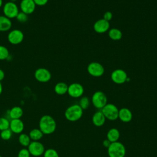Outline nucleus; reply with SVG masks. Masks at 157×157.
I'll use <instances>...</instances> for the list:
<instances>
[{
    "instance_id": "f257e3e1",
    "label": "nucleus",
    "mask_w": 157,
    "mask_h": 157,
    "mask_svg": "<svg viewBox=\"0 0 157 157\" xmlns=\"http://www.w3.org/2000/svg\"><path fill=\"white\" fill-rule=\"evenodd\" d=\"M39 128L44 134H51L56 130V121L52 116L49 115H44L39 120Z\"/></svg>"
},
{
    "instance_id": "f03ea898",
    "label": "nucleus",
    "mask_w": 157,
    "mask_h": 157,
    "mask_svg": "<svg viewBox=\"0 0 157 157\" xmlns=\"http://www.w3.org/2000/svg\"><path fill=\"white\" fill-rule=\"evenodd\" d=\"M83 111V110L78 104H73L66 109L64 116L68 121H76L82 118Z\"/></svg>"
},
{
    "instance_id": "7ed1b4c3",
    "label": "nucleus",
    "mask_w": 157,
    "mask_h": 157,
    "mask_svg": "<svg viewBox=\"0 0 157 157\" xmlns=\"http://www.w3.org/2000/svg\"><path fill=\"white\" fill-rule=\"evenodd\" d=\"M107 153L109 157H124L126 148L124 145L120 142H112L107 148Z\"/></svg>"
},
{
    "instance_id": "20e7f679",
    "label": "nucleus",
    "mask_w": 157,
    "mask_h": 157,
    "mask_svg": "<svg viewBox=\"0 0 157 157\" xmlns=\"http://www.w3.org/2000/svg\"><path fill=\"white\" fill-rule=\"evenodd\" d=\"M101 110L107 120L113 121L118 118L119 109L113 104L107 103Z\"/></svg>"
},
{
    "instance_id": "39448f33",
    "label": "nucleus",
    "mask_w": 157,
    "mask_h": 157,
    "mask_svg": "<svg viewBox=\"0 0 157 157\" xmlns=\"http://www.w3.org/2000/svg\"><path fill=\"white\" fill-rule=\"evenodd\" d=\"M91 102L94 107L101 110L107 104V98L102 91H97L92 96Z\"/></svg>"
},
{
    "instance_id": "423d86ee",
    "label": "nucleus",
    "mask_w": 157,
    "mask_h": 157,
    "mask_svg": "<svg viewBox=\"0 0 157 157\" xmlns=\"http://www.w3.org/2000/svg\"><path fill=\"white\" fill-rule=\"evenodd\" d=\"M4 15L9 19L16 18L19 12L17 5L12 1L7 2L3 6L2 9Z\"/></svg>"
},
{
    "instance_id": "0eeeda50",
    "label": "nucleus",
    "mask_w": 157,
    "mask_h": 157,
    "mask_svg": "<svg viewBox=\"0 0 157 157\" xmlns=\"http://www.w3.org/2000/svg\"><path fill=\"white\" fill-rule=\"evenodd\" d=\"M27 148L31 155L34 156L42 155L45 150L44 145L39 141H31Z\"/></svg>"
},
{
    "instance_id": "6e6552de",
    "label": "nucleus",
    "mask_w": 157,
    "mask_h": 157,
    "mask_svg": "<svg viewBox=\"0 0 157 157\" xmlns=\"http://www.w3.org/2000/svg\"><path fill=\"white\" fill-rule=\"evenodd\" d=\"M88 72L93 77H99L102 76L104 73L103 66L98 62H91L87 67Z\"/></svg>"
},
{
    "instance_id": "1a4fd4ad",
    "label": "nucleus",
    "mask_w": 157,
    "mask_h": 157,
    "mask_svg": "<svg viewBox=\"0 0 157 157\" xmlns=\"http://www.w3.org/2000/svg\"><path fill=\"white\" fill-rule=\"evenodd\" d=\"M34 78L39 82L46 83L49 82L51 79L52 74L47 69L40 67L35 71Z\"/></svg>"
},
{
    "instance_id": "9d476101",
    "label": "nucleus",
    "mask_w": 157,
    "mask_h": 157,
    "mask_svg": "<svg viewBox=\"0 0 157 157\" xmlns=\"http://www.w3.org/2000/svg\"><path fill=\"white\" fill-rule=\"evenodd\" d=\"M24 34L20 29H13L10 31L7 35L8 41L13 45H18L23 40Z\"/></svg>"
},
{
    "instance_id": "9b49d317",
    "label": "nucleus",
    "mask_w": 157,
    "mask_h": 157,
    "mask_svg": "<svg viewBox=\"0 0 157 157\" xmlns=\"http://www.w3.org/2000/svg\"><path fill=\"white\" fill-rule=\"evenodd\" d=\"M84 92L83 86L78 83H72L68 86L67 93L74 98H78L81 97Z\"/></svg>"
},
{
    "instance_id": "f8f14e48",
    "label": "nucleus",
    "mask_w": 157,
    "mask_h": 157,
    "mask_svg": "<svg viewBox=\"0 0 157 157\" xmlns=\"http://www.w3.org/2000/svg\"><path fill=\"white\" fill-rule=\"evenodd\" d=\"M112 80L117 84H123L126 82L128 77L126 72L121 69L114 70L110 75Z\"/></svg>"
},
{
    "instance_id": "ddd939ff",
    "label": "nucleus",
    "mask_w": 157,
    "mask_h": 157,
    "mask_svg": "<svg viewBox=\"0 0 157 157\" xmlns=\"http://www.w3.org/2000/svg\"><path fill=\"white\" fill-rule=\"evenodd\" d=\"M20 6L21 12L29 15L34 12L36 5L33 0H21Z\"/></svg>"
},
{
    "instance_id": "4468645a",
    "label": "nucleus",
    "mask_w": 157,
    "mask_h": 157,
    "mask_svg": "<svg viewBox=\"0 0 157 157\" xmlns=\"http://www.w3.org/2000/svg\"><path fill=\"white\" fill-rule=\"evenodd\" d=\"M110 28L109 21L104 20V18L99 19L96 21L94 25L93 29L98 33H104L109 30Z\"/></svg>"
},
{
    "instance_id": "2eb2a0df",
    "label": "nucleus",
    "mask_w": 157,
    "mask_h": 157,
    "mask_svg": "<svg viewBox=\"0 0 157 157\" xmlns=\"http://www.w3.org/2000/svg\"><path fill=\"white\" fill-rule=\"evenodd\" d=\"M25 125L23 121L21 119H12L10 121L9 129L12 133L21 134L23 131Z\"/></svg>"
},
{
    "instance_id": "dca6fc26",
    "label": "nucleus",
    "mask_w": 157,
    "mask_h": 157,
    "mask_svg": "<svg viewBox=\"0 0 157 157\" xmlns=\"http://www.w3.org/2000/svg\"><path fill=\"white\" fill-rule=\"evenodd\" d=\"M118 118L124 123L129 122L132 118V113L129 109L123 107L119 110Z\"/></svg>"
},
{
    "instance_id": "f3484780",
    "label": "nucleus",
    "mask_w": 157,
    "mask_h": 157,
    "mask_svg": "<svg viewBox=\"0 0 157 157\" xmlns=\"http://www.w3.org/2000/svg\"><path fill=\"white\" fill-rule=\"evenodd\" d=\"M105 117L101 112L98 111L94 113L92 117V122L96 126H102L105 122Z\"/></svg>"
},
{
    "instance_id": "a211bd4d",
    "label": "nucleus",
    "mask_w": 157,
    "mask_h": 157,
    "mask_svg": "<svg viewBox=\"0 0 157 157\" xmlns=\"http://www.w3.org/2000/svg\"><path fill=\"white\" fill-rule=\"evenodd\" d=\"M12 27L10 19L4 15H0V31L6 32L9 31Z\"/></svg>"
},
{
    "instance_id": "6ab92c4d",
    "label": "nucleus",
    "mask_w": 157,
    "mask_h": 157,
    "mask_svg": "<svg viewBox=\"0 0 157 157\" xmlns=\"http://www.w3.org/2000/svg\"><path fill=\"white\" fill-rule=\"evenodd\" d=\"M120 137V133L119 131L115 128L109 129L107 133V139H108L111 143L118 141Z\"/></svg>"
},
{
    "instance_id": "aec40b11",
    "label": "nucleus",
    "mask_w": 157,
    "mask_h": 157,
    "mask_svg": "<svg viewBox=\"0 0 157 157\" xmlns=\"http://www.w3.org/2000/svg\"><path fill=\"white\" fill-rule=\"evenodd\" d=\"M23 114V109L19 106H14L10 110L9 115L11 120L12 119H20Z\"/></svg>"
},
{
    "instance_id": "412c9836",
    "label": "nucleus",
    "mask_w": 157,
    "mask_h": 157,
    "mask_svg": "<svg viewBox=\"0 0 157 157\" xmlns=\"http://www.w3.org/2000/svg\"><path fill=\"white\" fill-rule=\"evenodd\" d=\"M68 85L64 82H58L54 87L55 92L58 95H63L67 93Z\"/></svg>"
},
{
    "instance_id": "4be33fe9",
    "label": "nucleus",
    "mask_w": 157,
    "mask_h": 157,
    "mask_svg": "<svg viewBox=\"0 0 157 157\" xmlns=\"http://www.w3.org/2000/svg\"><path fill=\"white\" fill-rule=\"evenodd\" d=\"M28 135L32 141H39L42 138L44 134L39 128H34L30 131Z\"/></svg>"
},
{
    "instance_id": "5701e85b",
    "label": "nucleus",
    "mask_w": 157,
    "mask_h": 157,
    "mask_svg": "<svg viewBox=\"0 0 157 157\" xmlns=\"http://www.w3.org/2000/svg\"><path fill=\"white\" fill-rule=\"evenodd\" d=\"M109 37L113 40H118L122 37L121 31L117 28H112L109 31Z\"/></svg>"
},
{
    "instance_id": "b1692460",
    "label": "nucleus",
    "mask_w": 157,
    "mask_h": 157,
    "mask_svg": "<svg viewBox=\"0 0 157 157\" xmlns=\"http://www.w3.org/2000/svg\"><path fill=\"white\" fill-rule=\"evenodd\" d=\"M18 142L23 147H28L31 142V139H30L28 134L21 133L18 136Z\"/></svg>"
},
{
    "instance_id": "393cba45",
    "label": "nucleus",
    "mask_w": 157,
    "mask_h": 157,
    "mask_svg": "<svg viewBox=\"0 0 157 157\" xmlns=\"http://www.w3.org/2000/svg\"><path fill=\"white\" fill-rule=\"evenodd\" d=\"M90 104V100L88 97H86V96L81 98L78 103V105L80 106V107L83 110L87 109L89 107Z\"/></svg>"
},
{
    "instance_id": "a878e982",
    "label": "nucleus",
    "mask_w": 157,
    "mask_h": 157,
    "mask_svg": "<svg viewBox=\"0 0 157 157\" xmlns=\"http://www.w3.org/2000/svg\"><path fill=\"white\" fill-rule=\"evenodd\" d=\"M9 57V50L4 45H0V60L7 59Z\"/></svg>"
},
{
    "instance_id": "bb28decb",
    "label": "nucleus",
    "mask_w": 157,
    "mask_h": 157,
    "mask_svg": "<svg viewBox=\"0 0 157 157\" xmlns=\"http://www.w3.org/2000/svg\"><path fill=\"white\" fill-rule=\"evenodd\" d=\"M12 132L9 128L5 130L1 131L0 137L4 140H9L12 137Z\"/></svg>"
},
{
    "instance_id": "cd10ccee",
    "label": "nucleus",
    "mask_w": 157,
    "mask_h": 157,
    "mask_svg": "<svg viewBox=\"0 0 157 157\" xmlns=\"http://www.w3.org/2000/svg\"><path fill=\"white\" fill-rule=\"evenodd\" d=\"M10 126V121L5 117H0V131L9 129Z\"/></svg>"
},
{
    "instance_id": "c85d7f7f",
    "label": "nucleus",
    "mask_w": 157,
    "mask_h": 157,
    "mask_svg": "<svg viewBox=\"0 0 157 157\" xmlns=\"http://www.w3.org/2000/svg\"><path fill=\"white\" fill-rule=\"evenodd\" d=\"M44 157H59V154L56 150L53 148H48L45 150Z\"/></svg>"
},
{
    "instance_id": "c756f323",
    "label": "nucleus",
    "mask_w": 157,
    "mask_h": 157,
    "mask_svg": "<svg viewBox=\"0 0 157 157\" xmlns=\"http://www.w3.org/2000/svg\"><path fill=\"white\" fill-rule=\"evenodd\" d=\"M16 19L20 23H25L28 20V15L22 12H19L16 17Z\"/></svg>"
},
{
    "instance_id": "7c9ffc66",
    "label": "nucleus",
    "mask_w": 157,
    "mask_h": 157,
    "mask_svg": "<svg viewBox=\"0 0 157 157\" xmlns=\"http://www.w3.org/2000/svg\"><path fill=\"white\" fill-rule=\"evenodd\" d=\"M30 156H31V154L28 151V148H23L20 150L17 155V157H30Z\"/></svg>"
},
{
    "instance_id": "2f4dec72",
    "label": "nucleus",
    "mask_w": 157,
    "mask_h": 157,
    "mask_svg": "<svg viewBox=\"0 0 157 157\" xmlns=\"http://www.w3.org/2000/svg\"><path fill=\"white\" fill-rule=\"evenodd\" d=\"M112 17H113V15L112 13V12H109V11H107L106 12L104 13V15H103V18L108 21H109L110 20H112Z\"/></svg>"
},
{
    "instance_id": "473e14b6",
    "label": "nucleus",
    "mask_w": 157,
    "mask_h": 157,
    "mask_svg": "<svg viewBox=\"0 0 157 157\" xmlns=\"http://www.w3.org/2000/svg\"><path fill=\"white\" fill-rule=\"evenodd\" d=\"M35 4L39 6H43L47 4L48 0H33Z\"/></svg>"
},
{
    "instance_id": "72a5a7b5",
    "label": "nucleus",
    "mask_w": 157,
    "mask_h": 157,
    "mask_svg": "<svg viewBox=\"0 0 157 157\" xmlns=\"http://www.w3.org/2000/svg\"><path fill=\"white\" fill-rule=\"evenodd\" d=\"M110 144H111V142H110L108 139L104 140L103 141V142H102L103 146H104L105 148H107L110 146Z\"/></svg>"
},
{
    "instance_id": "f704fd0d",
    "label": "nucleus",
    "mask_w": 157,
    "mask_h": 157,
    "mask_svg": "<svg viewBox=\"0 0 157 157\" xmlns=\"http://www.w3.org/2000/svg\"><path fill=\"white\" fill-rule=\"evenodd\" d=\"M5 77V73L3 70L0 69V82Z\"/></svg>"
},
{
    "instance_id": "c9c22d12",
    "label": "nucleus",
    "mask_w": 157,
    "mask_h": 157,
    "mask_svg": "<svg viewBox=\"0 0 157 157\" xmlns=\"http://www.w3.org/2000/svg\"><path fill=\"white\" fill-rule=\"evenodd\" d=\"M2 92V84H1V83L0 82V95L1 94Z\"/></svg>"
},
{
    "instance_id": "e433bc0d",
    "label": "nucleus",
    "mask_w": 157,
    "mask_h": 157,
    "mask_svg": "<svg viewBox=\"0 0 157 157\" xmlns=\"http://www.w3.org/2000/svg\"><path fill=\"white\" fill-rule=\"evenodd\" d=\"M2 4H3V1H2V0H0V7H2Z\"/></svg>"
},
{
    "instance_id": "4c0bfd02",
    "label": "nucleus",
    "mask_w": 157,
    "mask_h": 157,
    "mask_svg": "<svg viewBox=\"0 0 157 157\" xmlns=\"http://www.w3.org/2000/svg\"><path fill=\"white\" fill-rule=\"evenodd\" d=\"M16 1H17V0H10V1H12V2H15Z\"/></svg>"
},
{
    "instance_id": "58836bf2",
    "label": "nucleus",
    "mask_w": 157,
    "mask_h": 157,
    "mask_svg": "<svg viewBox=\"0 0 157 157\" xmlns=\"http://www.w3.org/2000/svg\"><path fill=\"white\" fill-rule=\"evenodd\" d=\"M0 157H2V156H1V155H0Z\"/></svg>"
},
{
    "instance_id": "ea45409f",
    "label": "nucleus",
    "mask_w": 157,
    "mask_h": 157,
    "mask_svg": "<svg viewBox=\"0 0 157 157\" xmlns=\"http://www.w3.org/2000/svg\"><path fill=\"white\" fill-rule=\"evenodd\" d=\"M101 157H103V156H101Z\"/></svg>"
}]
</instances>
